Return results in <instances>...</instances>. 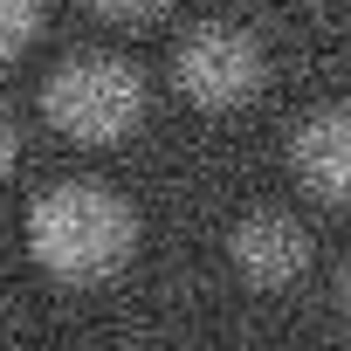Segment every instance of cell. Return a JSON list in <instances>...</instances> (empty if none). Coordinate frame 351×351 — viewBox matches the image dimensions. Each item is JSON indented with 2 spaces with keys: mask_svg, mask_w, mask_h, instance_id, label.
<instances>
[{
  "mask_svg": "<svg viewBox=\"0 0 351 351\" xmlns=\"http://www.w3.org/2000/svg\"><path fill=\"white\" fill-rule=\"evenodd\" d=\"M28 255L56 282H110L138 255V214L104 180H62L28 207Z\"/></svg>",
  "mask_w": 351,
  "mask_h": 351,
  "instance_id": "cell-1",
  "label": "cell"
},
{
  "mask_svg": "<svg viewBox=\"0 0 351 351\" xmlns=\"http://www.w3.org/2000/svg\"><path fill=\"white\" fill-rule=\"evenodd\" d=\"M42 117L69 145H117L145 117V83L117 56H69L42 90Z\"/></svg>",
  "mask_w": 351,
  "mask_h": 351,
  "instance_id": "cell-2",
  "label": "cell"
},
{
  "mask_svg": "<svg viewBox=\"0 0 351 351\" xmlns=\"http://www.w3.org/2000/svg\"><path fill=\"white\" fill-rule=\"evenodd\" d=\"M172 76L200 110H234L262 90V42L234 21H200L172 49Z\"/></svg>",
  "mask_w": 351,
  "mask_h": 351,
  "instance_id": "cell-3",
  "label": "cell"
},
{
  "mask_svg": "<svg viewBox=\"0 0 351 351\" xmlns=\"http://www.w3.org/2000/svg\"><path fill=\"white\" fill-rule=\"evenodd\" d=\"M289 172L296 186L324 207H351V110L330 104V110H310L289 138Z\"/></svg>",
  "mask_w": 351,
  "mask_h": 351,
  "instance_id": "cell-4",
  "label": "cell"
},
{
  "mask_svg": "<svg viewBox=\"0 0 351 351\" xmlns=\"http://www.w3.org/2000/svg\"><path fill=\"white\" fill-rule=\"evenodd\" d=\"M228 255H234L241 282H255V289H289V282L310 269V234H303L296 214H248V221L234 228Z\"/></svg>",
  "mask_w": 351,
  "mask_h": 351,
  "instance_id": "cell-5",
  "label": "cell"
},
{
  "mask_svg": "<svg viewBox=\"0 0 351 351\" xmlns=\"http://www.w3.org/2000/svg\"><path fill=\"white\" fill-rule=\"evenodd\" d=\"M42 28V0H0V62L21 56Z\"/></svg>",
  "mask_w": 351,
  "mask_h": 351,
  "instance_id": "cell-6",
  "label": "cell"
},
{
  "mask_svg": "<svg viewBox=\"0 0 351 351\" xmlns=\"http://www.w3.org/2000/svg\"><path fill=\"white\" fill-rule=\"evenodd\" d=\"M90 14H104V21H152V14H165V0H90Z\"/></svg>",
  "mask_w": 351,
  "mask_h": 351,
  "instance_id": "cell-7",
  "label": "cell"
},
{
  "mask_svg": "<svg viewBox=\"0 0 351 351\" xmlns=\"http://www.w3.org/2000/svg\"><path fill=\"white\" fill-rule=\"evenodd\" d=\"M14 158H21V131H14L8 104H0V180H8V172H14Z\"/></svg>",
  "mask_w": 351,
  "mask_h": 351,
  "instance_id": "cell-8",
  "label": "cell"
},
{
  "mask_svg": "<svg viewBox=\"0 0 351 351\" xmlns=\"http://www.w3.org/2000/svg\"><path fill=\"white\" fill-rule=\"evenodd\" d=\"M337 289H344V324H351V262H344V282Z\"/></svg>",
  "mask_w": 351,
  "mask_h": 351,
  "instance_id": "cell-9",
  "label": "cell"
}]
</instances>
